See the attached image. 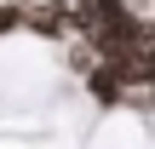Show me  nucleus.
<instances>
[{"label": "nucleus", "instance_id": "obj_1", "mask_svg": "<svg viewBox=\"0 0 155 149\" xmlns=\"http://www.w3.org/2000/svg\"><path fill=\"white\" fill-rule=\"evenodd\" d=\"M75 11V6H69ZM69 11L63 6H46V0H29V11H23V34L29 40H40V46H63L75 29H69Z\"/></svg>", "mask_w": 155, "mask_h": 149}, {"label": "nucleus", "instance_id": "obj_2", "mask_svg": "<svg viewBox=\"0 0 155 149\" xmlns=\"http://www.w3.org/2000/svg\"><path fill=\"white\" fill-rule=\"evenodd\" d=\"M46 6H63V11H69V6H81V0H46Z\"/></svg>", "mask_w": 155, "mask_h": 149}, {"label": "nucleus", "instance_id": "obj_3", "mask_svg": "<svg viewBox=\"0 0 155 149\" xmlns=\"http://www.w3.org/2000/svg\"><path fill=\"white\" fill-rule=\"evenodd\" d=\"M132 6H138V11H155V0H132Z\"/></svg>", "mask_w": 155, "mask_h": 149}]
</instances>
